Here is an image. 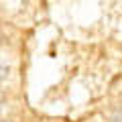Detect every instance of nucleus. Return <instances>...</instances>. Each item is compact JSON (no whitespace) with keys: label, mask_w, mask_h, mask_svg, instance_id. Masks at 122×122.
<instances>
[{"label":"nucleus","mask_w":122,"mask_h":122,"mask_svg":"<svg viewBox=\"0 0 122 122\" xmlns=\"http://www.w3.org/2000/svg\"><path fill=\"white\" fill-rule=\"evenodd\" d=\"M112 122H122V114H118V116H114Z\"/></svg>","instance_id":"nucleus-1"}]
</instances>
